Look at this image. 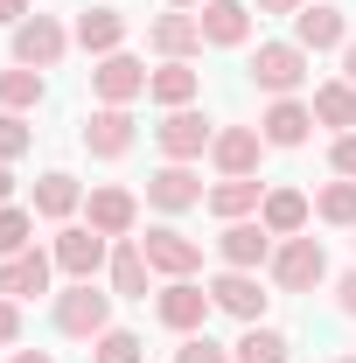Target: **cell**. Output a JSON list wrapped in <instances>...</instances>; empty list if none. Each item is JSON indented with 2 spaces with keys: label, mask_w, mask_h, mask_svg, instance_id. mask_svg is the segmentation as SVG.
<instances>
[{
  "label": "cell",
  "mask_w": 356,
  "mask_h": 363,
  "mask_svg": "<svg viewBox=\"0 0 356 363\" xmlns=\"http://www.w3.org/2000/svg\"><path fill=\"white\" fill-rule=\"evenodd\" d=\"M266 266H272V286L279 294H314L328 279V252H321V238H287Z\"/></svg>",
  "instance_id": "cell-1"
},
{
  "label": "cell",
  "mask_w": 356,
  "mask_h": 363,
  "mask_svg": "<svg viewBox=\"0 0 356 363\" xmlns=\"http://www.w3.org/2000/svg\"><path fill=\"white\" fill-rule=\"evenodd\" d=\"M259 224H266L272 238H301V230H308V196H301V189H266Z\"/></svg>",
  "instance_id": "cell-19"
},
{
  "label": "cell",
  "mask_w": 356,
  "mask_h": 363,
  "mask_svg": "<svg viewBox=\"0 0 356 363\" xmlns=\"http://www.w3.org/2000/svg\"><path fill=\"white\" fill-rule=\"evenodd\" d=\"M328 161H335V175H343V182H356V133H335Z\"/></svg>",
  "instance_id": "cell-35"
},
{
  "label": "cell",
  "mask_w": 356,
  "mask_h": 363,
  "mask_svg": "<svg viewBox=\"0 0 356 363\" xmlns=\"http://www.w3.org/2000/svg\"><path fill=\"white\" fill-rule=\"evenodd\" d=\"M0 105H7V112H28V105H43V70H28V63L0 70Z\"/></svg>",
  "instance_id": "cell-27"
},
{
  "label": "cell",
  "mask_w": 356,
  "mask_h": 363,
  "mask_svg": "<svg viewBox=\"0 0 356 363\" xmlns=\"http://www.w3.org/2000/svg\"><path fill=\"white\" fill-rule=\"evenodd\" d=\"M335 301H343V315H356V272L343 279V286H335Z\"/></svg>",
  "instance_id": "cell-39"
},
{
  "label": "cell",
  "mask_w": 356,
  "mask_h": 363,
  "mask_svg": "<svg viewBox=\"0 0 356 363\" xmlns=\"http://www.w3.org/2000/svg\"><path fill=\"white\" fill-rule=\"evenodd\" d=\"M168 7H203V0H168Z\"/></svg>",
  "instance_id": "cell-43"
},
{
  "label": "cell",
  "mask_w": 356,
  "mask_h": 363,
  "mask_svg": "<svg viewBox=\"0 0 356 363\" xmlns=\"http://www.w3.org/2000/svg\"><path fill=\"white\" fill-rule=\"evenodd\" d=\"M147 252H140V245H119V252H112V294H126V301H147Z\"/></svg>",
  "instance_id": "cell-25"
},
{
  "label": "cell",
  "mask_w": 356,
  "mask_h": 363,
  "mask_svg": "<svg viewBox=\"0 0 356 363\" xmlns=\"http://www.w3.org/2000/svg\"><path fill=\"white\" fill-rule=\"evenodd\" d=\"M7 196H14V175H7V161H0V210H7Z\"/></svg>",
  "instance_id": "cell-42"
},
{
  "label": "cell",
  "mask_w": 356,
  "mask_h": 363,
  "mask_svg": "<svg viewBox=\"0 0 356 363\" xmlns=\"http://www.w3.org/2000/svg\"><path fill=\"white\" fill-rule=\"evenodd\" d=\"M77 43H84L91 56H112V49L126 43V14H119V7H84V14H77Z\"/></svg>",
  "instance_id": "cell-21"
},
{
  "label": "cell",
  "mask_w": 356,
  "mask_h": 363,
  "mask_svg": "<svg viewBox=\"0 0 356 363\" xmlns=\"http://www.w3.org/2000/svg\"><path fill=\"white\" fill-rule=\"evenodd\" d=\"M7 363H56V357H43V350H14Z\"/></svg>",
  "instance_id": "cell-41"
},
{
  "label": "cell",
  "mask_w": 356,
  "mask_h": 363,
  "mask_svg": "<svg viewBox=\"0 0 356 363\" xmlns=\"http://www.w3.org/2000/svg\"><path fill=\"white\" fill-rule=\"evenodd\" d=\"M210 308H217V301H210V286H196V279H168V286H161V321H168L175 335H196Z\"/></svg>",
  "instance_id": "cell-8"
},
{
  "label": "cell",
  "mask_w": 356,
  "mask_h": 363,
  "mask_svg": "<svg viewBox=\"0 0 356 363\" xmlns=\"http://www.w3.org/2000/svg\"><path fill=\"white\" fill-rule=\"evenodd\" d=\"M147 77H154V70H140V56L112 49V56H98V70H91V91H98L105 105H126V98H140V91H147Z\"/></svg>",
  "instance_id": "cell-5"
},
{
  "label": "cell",
  "mask_w": 356,
  "mask_h": 363,
  "mask_svg": "<svg viewBox=\"0 0 356 363\" xmlns=\"http://www.w3.org/2000/svg\"><path fill=\"white\" fill-rule=\"evenodd\" d=\"M56 328H63V335H84V342H98V335L112 328V301H105L91 279H77L70 294H56Z\"/></svg>",
  "instance_id": "cell-3"
},
{
  "label": "cell",
  "mask_w": 356,
  "mask_h": 363,
  "mask_svg": "<svg viewBox=\"0 0 356 363\" xmlns=\"http://www.w3.org/2000/svg\"><path fill=\"white\" fill-rule=\"evenodd\" d=\"M210 301H217L223 315H238V321H259V315H266V294H259L252 272H223V279H210Z\"/></svg>",
  "instance_id": "cell-18"
},
{
  "label": "cell",
  "mask_w": 356,
  "mask_h": 363,
  "mask_svg": "<svg viewBox=\"0 0 356 363\" xmlns=\"http://www.w3.org/2000/svg\"><path fill=\"white\" fill-rule=\"evenodd\" d=\"M294 43H301V49H343V43H350L343 7H301V14H294Z\"/></svg>",
  "instance_id": "cell-16"
},
{
  "label": "cell",
  "mask_w": 356,
  "mask_h": 363,
  "mask_svg": "<svg viewBox=\"0 0 356 363\" xmlns=\"http://www.w3.org/2000/svg\"><path fill=\"white\" fill-rule=\"evenodd\" d=\"M49 272H56L49 252H14V259L0 266V294H7V301H35V294H49Z\"/></svg>",
  "instance_id": "cell-13"
},
{
  "label": "cell",
  "mask_w": 356,
  "mask_h": 363,
  "mask_svg": "<svg viewBox=\"0 0 356 363\" xmlns=\"http://www.w3.org/2000/svg\"><path fill=\"white\" fill-rule=\"evenodd\" d=\"M343 363H356V357H343Z\"/></svg>",
  "instance_id": "cell-44"
},
{
  "label": "cell",
  "mask_w": 356,
  "mask_h": 363,
  "mask_svg": "<svg viewBox=\"0 0 356 363\" xmlns=\"http://www.w3.org/2000/svg\"><path fill=\"white\" fill-rule=\"evenodd\" d=\"M217 252H223V266H230V272H252V266H266V259H272V230L252 224V217H238V224H223Z\"/></svg>",
  "instance_id": "cell-9"
},
{
  "label": "cell",
  "mask_w": 356,
  "mask_h": 363,
  "mask_svg": "<svg viewBox=\"0 0 356 363\" xmlns=\"http://www.w3.org/2000/svg\"><path fill=\"white\" fill-rule=\"evenodd\" d=\"M314 126V105H301V98H272L266 119H259V133H266V147H301Z\"/></svg>",
  "instance_id": "cell-14"
},
{
  "label": "cell",
  "mask_w": 356,
  "mask_h": 363,
  "mask_svg": "<svg viewBox=\"0 0 356 363\" xmlns=\"http://www.w3.org/2000/svg\"><path fill=\"white\" fill-rule=\"evenodd\" d=\"M147 203L154 210H196L203 203V182L189 175V161H168V168L147 175Z\"/></svg>",
  "instance_id": "cell-12"
},
{
  "label": "cell",
  "mask_w": 356,
  "mask_h": 363,
  "mask_svg": "<svg viewBox=\"0 0 356 363\" xmlns=\"http://www.w3.org/2000/svg\"><path fill=\"white\" fill-rule=\"evenodd\" d=\"M343 84H356V43H343Z\"/></svg>",
  "instance_id": "cell-40"
},
{
  "label": "cell",
  "mask_w": 356,
  "mask_h": 363,
  "mask_svg": "<svg viewBox=\"0 0 356 363\" xmlns=\"http://www.w3.org/2000/svg\"><path fill=\"white\" fill-rule=\"evenodd\" d=\"M84 147L98 154V161H119V154L133 147V119H126V105H105V112H91Z\"/></svg>",
  "instance_id": "cell-15"
},
{
  "label": "cell",
  "mask_w": 356,
  "mask_h": 363,
  "mask_svg": "<svg viewBox=\"0 0 356 363\" xmlns=\"http://www.w3.org/2000/svg\"><path fill=\"white\" fill-rule=\"evenodd\" d=\"M328 224H356V182H328L321 189V203H314Z\"/></svg>",
  "instance_id": "cell-32"
},
{
  "label": "cell",
  "mask_w": 356,
  "mask_h": 363,
  "mask_svg": "<svg viewBox=\"0 0 356 363\" xmlns=\"http://www.w3.org/2000/svg\"><path fill=\"white\" fill-rule=\"evenodd\" d=\"M49 259H56V266L70 272V279H91V272L105 266V238H98V230H63Z\"/></svg>",
  "instance_id": "cell-20"
},
{
  "label": "cell",
  "mask_w": 356,
  "mask_h": 363,
  "mask_svg": "<svg viewBox=\"0 0 356 363\" xmlns=\"http://www.w3.org/2000/svg\"><path fill=\"white\" fill-rule=\"evenodd\" d=\"M28 238H35V217L28 210H0V259L28 252Z\"/></svg>",
  "instance_id": "cell-31"
},
{
  "label": "cell",
  "mask_w": 356,
  "mask_h": 363,
  "mask_svg": "<svg viewBox=\"0 0 356 363\" xmlns=\"http://www.w3.org/2000/svg\"><path fill=\"white\" fill-rule=\"evenodd\" d=\"M314 119L335 126V133H350L356 126V84H321L314 91Z\"/></svg>",
  "instance_id": "cell-26"
},
{
  "label": "cell",
  "mask_w": 356,
  "mask_h": 363,
  "mask_svg": "<svg viewBox=\"0 0 356 363\" xmlns=\"http://www.w3.org/2000/svg\"><path fill=\"white\" fill-rule=\"evenodd\" d=\"M259 14H301V0H252Z\"/></svg>",
  "instance_id": "cell-38"
},
{
  "label": "cell",
  "mask_w": 356,
  "mask_h": 363,
  "mask_svg": "<svg viewBox=\"0 0 356 363\" xmlns=\"http://www.w3.org/2000/svg\"><path fill=\"white\" fill-rule=\"evenodd\" d=\"M154 140H161V154H168V161H196V154H203V147H210L217 133H210V119H203V112L175 105V112L154 126Z\"/></svg>",
  "instance_id": "cell-7"
},
{
  "label": "cell",
  "mask_w": 356,
  "mask_h": 363,
  "mask_svg": "<svg viewBox=\"0 0 356 363\" xmlns=\"http://www.w3.org/2000/svg\"><path fill=\"white\" fill-rule=\"evenodd\" d=\"M77 210V182L70 175H43L35 182V217H70Z\"/></svg>",
  "instance_id": "cell-29"
},
{
  "label": "cell",
  "mask_w": 356,
  "mask_h": 363,
  "mask_svg": "<svg viewBox=\"0 0 356 363\" xmlns=\"http://www.w3.org/2000/svg\"><path fill=\"white\" fill-rule=\"evenodd\" d=\"M175 363H230V357H223V350L210 342V335H189V342L175 350Z\"/></svg>",
  "instance_id": "cell-34"
},
{
  "label": "cell",
  "mask_w": 356,
  "mask_h": 363,
  "mask_svg": "<svg viewBox=\"0 0 356 363\" xmlns=\"http://www.w3.org/2000/svg\"><path fill=\"white\" fill-rule=\"evenodd\" d=\"M230 363H287V335H279V328H259V321H252V328L238 335V357H230Z\"/></svg>",
  "instance_id": "cell-28"
},
{
  "label": "cell",
  "mask_w": 356,
  "mask_h": 363,
  "mask_svg": "<svg viewBox=\"0 0 356 363\" xmlns=\"http://www.w3.org/2000/svg\"><path fill=\"white\" fill-rule=\"evenodd\" d=\"M0 21H7V28H21V21H28V0H0Z\"/></svg>",
  "instance_id": "cell-37"
},
{
  "label": "cell",
  "mask_w": 356,
  "mask_h": 363,
  "mask_svg": "<svg viewBox=\"0 0 356 363\" xmlns=\"http://www.w3.org/2000/svg\"><path fill=\"white\" fill-rule=\"evenodd\" d=\"M140 252H147V266L168 272V279H189V272L203 266V245H196V238H182L175 224H154L147 238H140Z\"/></svg>",
  "instance_id": "cell-4"
},
{
  "label": "cell",
  "mask_w": 356,
  "mask_h": 363,
  "mask_svg": "<svg viewBox=\"0 0 356 363\" xmlns=\"http://www.w3.org/2000/svg\"><path fill=\"white\" fill-rule=\"evenodd\" d=\"M147 350H140V335L133 328H105L98 335V350H91V363H140Z\"/></svg>",
  "instance_id": "cell-30"
},
{
  "label": "cell",
  "mask_w": 356,
  "mask_h": 363,
  "mask_svg": "<svg viewBox=\"0 0 356 363\" xmlns=\"http://www.w3.org/2000/svg\"><path fill=\"white\" fill-rule=\"evenodd\" d=\"M133 217H140V203L126 189H98V196H91V230H98V238H126Z\"/></svg>",
  "instance_id": "cell-22"
},
{
  "label": "cell",
  "mask_w": 356,
  "mask_h": 363,
  "mask_svg": "<svg viewBox=\"0 0 356 363\" xmlns=\"http://www.w3.org/2000/svg\"><path fill=\"white\" fill-rule=\"evenodd\" d=\"M252 84L272 91V98H294V91L308 84V49H301V43H259V56H252Z\"/></svg>",
  "instance_id": "cell-2"
},
{
  "label": "cell",
  "mask_w": 356,
  "mask_h": 363,
  "mask_svg": "<svg viewBox=\"0 0 356 363\" xmlns=\"http://www.w3.org/2000/svg\"><path fill=\"white\" fill-rule=\"evenodd\" d=\"M14 335H21V308H14V301H7V294H0V350H7V342H14Z\"/></svg>",
  "instance_id": "cell-36"
},
{
  "label": "cell",
  "mask_w": 356,
  "mask_h": 363,
  "mask_svg": "<svg viewBox=\"0 0 356 363\" xmlns=\"http://www.w3.org/2000/svg\"><path fill=\"white\" fill-rule=\"evenodd\" d=\"M259 147H266L259 126H223V133L210 140V154H217L223 175H252V168H259Z\"/></svg>",
  "instance_id": "cell-17"
},
{
  "label": "cell",
  "mask_w": 356,
  "mask_h": 363,
  "mask_svg": "<svg viewBox=\"0 0 356 363\" xmlns=\"http://www.w3.org/2000/svg\"><path fill=\"white\" fill-rule=\"evenodd\" d=\"M147 43H154V56H168V63H189L203 49V21L196 14H161V21H147Z\"/></svg>",
  "instance_id": "cell-11"
},
{
  "label": "cell",
  "mask_w": 356,
  "mask_h": 363,
  "mask_svg": "<svg viewBox=\"0 0 356 363\" xmlns=\"http://www.w3.org/2000/svg\"><path fill=\"white\" fill-rule=\"evenodd\" d=\"M196 91H203V77H196L189 63H161V70L147 77V98H154V105H168V112H175V105H189Z\"/></svg>",
  "instance_id": "cell-24"
},
{
  "label": "cell",
  "mask_w": 356,
  "mask_h": 363,
  "mask_svg": "<svg viewBox=\"0 0 356 363\" xmlns=\"http://www.w3.org/2000/svg\"><path fill=\"white\" fill-rule=\"evenodd\" d=\"M259 203H266V196H259V182H252V175H223L217 189H210V210H217L223 224H238V217H252Z\"/></svg>",
  "instance_id": "cell-23"
},
{
  "label": "cell",
  "mask_w": 356,
  "mask_h": 363,
  "mask_svg": "<svg viewBox=\"0 0 356 363\" xmlns=\"http://www.w3.org/2000/svg\"><path fill=\"white\" fill-rule=\"evenodd\" d=\"M28 154V126H21V112H0V161H21Z\"/></svg>",
  "instance_id": "cell-33"
},
{
  "label": "cell",
  "mask_w": 356,
  "mask_h": 363,
  "mask_svg": "<svg viewBox=\"0 0 356 363\" xmlns=\"http://www.w3.org/2000/svg\"><path fill=\"white\" fill-rule=\"evenodd\" d=\"M196 21H203V43H217V49H238L252 35V7L245 0H203Z\"/></svg>",
  "instance_id": "cell-10"
},
{
  "label": "cell",
  "mask_w": 356,
  "mask_h": 363,
  "mask_svg": "<svg viewBox=\"0 0 356 363\" xmlns=\"http://www.w3.org/2000/svg\"><path fill=\"white\" fill-rule=\"evenodd\" d=\"M63 49H70V35H63L49 14H28V21L14 28V63H28V70H49V63H63Z\"/></svg>",
  "instance_id": "cell-6"
}]
</instances>
